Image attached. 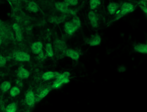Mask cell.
Here are the masks:
<instances>
[{
	"label": "cell",
	"mask_w": 147,
	"mask_h": 112,
	"mask_svg": "<svg viewBox=\"0 0 147 112\" xmlns=\"http://www.w3.org/2000/svg\"><path fill=\"white\" fill-rule=\"evenodd\" d=\"M134 49L136 52H137L139 53L147 54V44H142V43L137 44L134 46Z\"/></svg>",
	"instance_id": "2e32d148"
},
{
	"label": "cell",
	"mask_w": 147,
	"mask_h": 112,
	"mask_svg": "<svg viewBox=\"0 0 147 112\" xmlns=\"http://www.w3.org/2000/svg\"><path fill=\"white\" fill-rule=\"evenodd\" d=\"M15 60L18 62H27L30 60L31 56L29 53L24 51H17L13 54Z\"/></svg>",
	"instance_id": "277c9868"
},
{
	"label": "cell",
	"mask_w": 147,
	"mask_h": 112,
	"mask_svg": "<svg viewBox=\"0 0 147 112\" xmlns=\"http://www.w3.org/2000/svg\"><path fill=\"white\" fill-rule=\"evenodd\" d=\"M54 55L57 59H62L66 57V51L67 46L66 42L62 40L57 39L54 41L53 45Z\"/></svg>",
	"instance_id": "7a4b0ae2"
},
{
	"label": "cell",
	"mask_w": 147,
	"mask_h": 112,
	"mask_svg": "<svg viewBox=\"0 0 147 112\" xmlns=\"http://www.w3.org/2000/svg\"><path fill=\"white\" fill-rule=\"evenodd\" d=\"M45 52L47 57H52L54 56V51L52 44L50 43H48L45 45Z\"/></svg>",
	"instance_id": "ac0fdd59"
},
{
	"label": "cell",
	"mask_w": 147,
	"mask_h": 112,
	"mask_svg": "<svg viewBox=\"0 0 147 112\" xmlns=\"http://www.w3.org/2000/svg\"><path fill=\"white\" fill-rule=\"evenodd\" d=\"M88 17L91 26L94 28L98 27V19L96 13L93 10H91L88 14Z\"/></svg>",
	"instance_id": "52a82bcc"
},
{
	"label": "cell",
	"mask_w": 147,
	"mask_h": 112,
	"mask_svg": "<svg viewBox=\"0 0 147 112\" xmlns=\"http://www.w3.org/2000/svg\"><path fill=\"white\" fill-rule=\"evenodd\" d=\"M139 7L141 9H142V11L145 14H147V7H146V6H144V5H142V4H140L139 6Z\"/></svg>",
	"instance_id": "484cf974"
},
{
	"label": "cell",
	"mask_w": 147,
	"mask_h": 112,
	"mask_svg": "<svg viewBox=\"0 0 147 112\" xmlns=\"http://www.w3.org/2000/svg\"><path fill=\"white\" fill-rule=\"evenodd\" d=\"M10 1H18V0H10Z\"/></svg>",
	"instance_id": "83f0119b"
},
{
	"label": "cell",
	"mask_w": 147,
	"mask_h": 112,
	"mask_svg": "<svg viewBox=\"0 0 147 112\" xmlns=\"http://www.w3.org/2000/svg\"><path fill=\"white\" fill-rule=\"evenodd\" d=\"M18 109L17 103L15 102H12L9 103L6 107L5 110L7 112H16Z\"/></svg>",
	"instance_id": "ffe728a7"
},
{
	"label": "cell",
	"mask_w": 147,
	"mask_h": 112,
	"mask_svg": "<svg viewBox=\"0 0 147 112\" xmlns=\"http://www.w3.org/2000/svg\"><path fill=\"white\" fill-rule=\"evenodd\" d=\"M86 41V43L90 46H96L100 45L101 42V38L99 34L96 33L87 39Z\"/></svg>",
	"instance_id": "5b68a950"
},
{
	"label": "cell",
	"mask_w": 147,
	"mask_h": 112,
	"mask_svg": "<svg viewBox=\"0 0 147 112\" xmlns=\"http://www.w3.org/2000/svg\"><path fill=\"white\" fill-rule=\"evenodd\" d=\"M42 43L41 41H38L34 42L31 47L32 51L33 54L38 55L43 51Z\"/></svg>",
	"instance_id": "30bf717a"
},
{
	"label": "cell",
	"mask_w": 147,
	"mask_h": 112,
	"mask_svg": "<svg viewBox=\"0 0 147 112\" xmlns=\"http://www.w3.org/2000/svg\"><path fill=\"white\" fill-rule=\"evenodd\" d=\"M66 57L70 58L73 60L77 61L80 57V54L77 51L74 49L67 48L66 50Z\"/></svg>",
	"instance_id": "9a60e30c"
},
{
	"label": "cell",
	"mask_w": 147,
	"mask_h": 112,
	"mask_svg": "<svg viewBox=\"0 0 147 112\" xmlns=\"http://www.w3.org/2000/svg\"><path fill=\"white\" fill-rule=\"evenodd\" d=\"M89 7L91 10L96 9L101 3L100 0H89Z\"/></svg>",
	"instance_id": "7402d4cb"
},
{
	"label": "cell",
	"mask_w": 147,
	"mask_h": 112,
	"mask_svg": "<svg viewBox=\"0 0 147 112\" xmlns=\"http://www.w3.org/2000/svg\"><path fill=\"white\" fill-rule=\"evenodd\" d=\"M36 98L35 94L32 90L27 91L25 97V101L27 106L32 107L36 102Z\"/></svg>",
	"instance_id": "8992f818"
},
{
	"label": "cell",
	"mask_w": 147,
	"mask_h": 112,
	"mask_svg": "<svg viewBox=\"0 0 147 112\" xmlns=\"http://www.w3.org/2000/svg\"><path fill=\"white\" fill-rule=\"evenodd\" d=\"M11 88V82L8 81H4L0 85V89L3 93L7 92L10 90Z\"/></svg>",
	"instance_id": "d6986e66"
},
{
	"label": "cell",
	"mask_w": 147,
	"mask_h": 112,
	"mask_svg": "<svg viewBox=\"0 0 147 112\" xmlns=\"http://www.w3.org/2000/svg\"><path fill=\"white\" fill-rule=\"evenodd\" d=\"M120 4L115 2H111L107 6V11L111 15L115 14L120 7Z\"/></svg>",
	"instance_id": "5bb4252c"
},
{
	"label": "cell",
	"mask_w": 147,
	"mask_h": 112,
	"mask_svg": "<svg viewBox=\"0 0 147 112\" xmlns=\"http://www.w3.org/2000/svg\"><path fill=\"white\" fill-rule=\"evenodd\" d=\"M17 76L19 78L21 79L28 78L30 76V72L28 70L23 66H20L18 69Z\"/></svg>",
	"instance_id": "4fadbf2b"
},
{
	"label": "cell",
	"mask_w": 147,
	"mask_h": 112,
	"mask_svg": "<svg viewBox=\"0 0 147 112\" xmlns=\"http://www.w3.org/2000/svg\"><path fill=\"white\" fill-rule=\"evenodd\" d=\"M61 74V73H60ZM69 82V78H66L62 77L59 75L54 81L52 85V88L54 89H58L63 84L68 83Z\"/></svg>",
	"instance_id": "ba28073f"
},
{
	"label": "cell",
	"mask_w": 147,
	"mask_h": 112,
	"mask_svg": "<svg viewBox=\"0 0 147 112\" xmlns=\"http://www.w3.org/2000/svg\"><path fill=\"white\" fill-rule=\"evenodd\" d=\"M50 90L51 89L49 88H45L42 90L38 95V99L42 100L46 97L49 94Z\"/></svg>",
	"instance_id": "603a6c76"
},
{
	"label": "cell",
	"mask_w": 147,
	"mask_h": 112,
	"mask_svg": "<svg viewBox=\"0 0 147 112\" xmlns=\"http://www.w3.org/2000/svg\"><path fill=\"white\" fill-rule=\"evenodd\" d=\"M27 9L30 12L33 13H37L39 10L38 5L34 1H31L27 5Z\"/></svg>",
	"instance_id": "e0dca14e"
},
{
	"label": "cell",
	"mask_w": 147,
	"mask_h": 112,
	"mask_svg": "<svg viewBox=\"0 0 147 112\" xmlns=\"http://www.w3.org/2000/svg\"><path fill=\"white\" fill-rule=\"evenodd\" d=\"M120 9L117 14L114 20H118L126 15L132 13L135 10V6L131 3L124 2L120 6Z\"/></svg>",
	"instance_id": "3957f363"
},
{
	"label": "cell",
	"mask_w": 147,
	"mask_h": 112,
	"mask_svg": "<svg viewBox=\"0 0 147 112\" xmlns=\"http://www.w3.org/2000/svg\"><path fill=\"white\" fill-rule=\"evenodd\" d=\"M10 94L11 96L13 97H15L18 96L20 94L21 92L20 88L18 86H13L11 87L10 89Z\"/></svg>",
	"instance_id": "44dd1931"
},
{
	"label": "cell",
	"mask_w": 147,
	"mask_h": 112,
	"mask_svg": "<svg viewBox=\"0 0 147 112\" xmlns=\"http://www.w3.org/2000/svg\"><path fill=\"white\" fill-rule=\"evenodd\" d=\"M69 6H75L78 4L79 0H64Z\"/></svg>",
	"instance_id": "cb8c5ba5"
},
{
	"label": "cell",
	"mask_w": 147,
	"mask_h": 112,
	"mask_svg": "<svg viewBox=\"0 0 147 112\" xmlns=\"http://www.w3.org/2000/svg\"><path fill=\"white\" fill-rule=\"evenodd\" d=\"M81 26V22L79 17L75 15L71 20L66 22L64 25V30L68 35L74 34Z\"/></svg>",
	"instance_id": "6da1fadb"
},
{
	"label": "cell",
	"mask_w": 147,
	"mask_h": 112,
	"mask_svg": "<svg viewBox=\"0 0 147 112\" xmlns=\"http://www.w3.org/2000/svg\"><path fill=\"white\" fill-rule=\"evenodd\" d=\"M7 60L6 58L2 55H0V67H4L6 64Z\"/></svg>",
	"instance_id": "d4e9b609"
},
{
	"label": "cell",
	"mask_w": 147,
	"mask_h": 112,
	"mask_svg": "<svg viewBox=\"0 0 147 112\" xmlns=\"http://www.w3.org/2000/svg\"><path fill=\"white\" fill-rule=\"evenodd\" d=\"M55 6L57 10L61 13H68L69 12V5L64 1L56 2L55 3Z\"/></svg>",
	"instance_id": "9c48e42d"
},
{
	"label": "cell",
	"mask_w": 147,
	"mask_h": 112,
	"mask_svg": "<svg viewBox=\"0 0 147 112\" xmlns=\"http://www.w3.org/2000/svg\"><path fill=\"white\" fill-rule=\"evenodd\" d=\"M2 43V39L1 37L0 36V46L1 45V44Z\"/></svg>",
	"instance_id": "4316f807"
},
{
	"label": "cell",
	"mask_w": 147,
	"mask_h": 112,
	"mask_svg": "<svg viewBox=\"0 0 147 112\" xmlns=\"http://www.w3.org/2000/svg\"><path fill=\"white\" fill-rule=\"evenodd\" d=\"M60 74V73L57 72L47 71L42 74V78L44 81H49L54 78L55 79Z\"/></svg>",
	"instance_id": "7c38bea8"
},
{
	"label": "cell",
	"mask_w": 147,
	"mask_h": 112,
	"mask_svg": "<svg viewBox=\"0 0 147 112\" xmlns=\"http://www.w3.org/2000/svg\"><path fill=\"white\" fill-rule=\"evenodd\" d=\"M13 29L15 32V38L18 42H21L23 39V33L20 26L18 23H14L13 25Z\"/></svg>",
	"instance_id": "8fae6325"
}]
</instances>
